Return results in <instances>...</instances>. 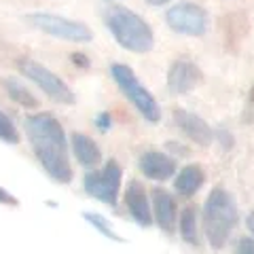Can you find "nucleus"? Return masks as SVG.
I'll return each instance as SVG.
<instances>
[{"label":"nucleus","mask_w":254,"mask_h":254,"mask_svg":"<svg viewBox=\"0 0 254 254\" xmlns=\"http://www.w3.org/2000/svg\"><path fill=\"white\" fill-rule=\"evenodd\" d=\"M23 127L38 163L49 174V178L60 185H70L72 165L68 157V138L62 123L53 115L36 113L23 119Z\"/></svg>","instance_id":"1"},{"label":"nucleus","mask_w":254,"mask_h":254,"mask_svg":"<svg viewBox=\"0 0 254 254\" xmlns=\"http://www.w3.org/2000/svg\"><path fill=\"white\" fill-rule=\"evenodd\" d=\"M237 218H240V210L233 193L222 187L212 189L203 203V233L214 250H222L227 246Z\"/></svg>","instance_id":"2"},{"label":"nucleus","mask_w":254,"mask_h":254,"mask_svg":"<svg viewBox=\"0 0 254 254\" xmlns=\"http://www.w3.org/2000/svg\"><path fill=\"white\" fill-rule=\"evenodd\" d=\"M106 28L119 47L131 53H148L155 47V32L144 17L127 6H110L104 15Z\"/></svg>","instance_id":"3"},{"label":"nucleus","mask_w":254,"mask_h":254,"mask_svg":"<svg viewBox=\"0 0 254 254\" xmlns=\"http://www.w3.org/2000/svg\"><path fill=\"white\" fill-rule=\"evenodd\" d=\"M110 76L121 89V93L131 102V106L138 110L140 117H144L148 123H159L161 119V108L144 85L138 81L136 72L127 64H113L110 66Z\"/></svg>","instance_id":"4"},{"label":"nucleus","mask_w":254,"mask_h":254,"mask_svg":"<svg viewBox=\"0 0 254 254\" xmlns=\"http://www.w3.org/2000/svg\"><path fill=\"white\" fill-rule=\"evenodd\" d=\"M17 70L21 72V76H26L28 81H32L38 87V89H43V93L49 100L58 102V104H68V106L76 102V95L72 89H70V85L64 81V78H60L53 70L43 66V64H38L36 60L19 58Z\"/></svg>","instance_id":"5"},{"label":"nucleus","mask_w":254,"mask_h":254,"mask_svg":"<svg viewBox=\"0 0 254 254\" xmlns=\"http://www.w3.org/2000/svg\"><path fill=\"white\" fill-rule=\"evenodd\" d=\"M121 182H123V168L117 159H108L102 168H95L85 174L83 189L85 193L106 205H117L119 195H121Z\"/></svg>","instance_id":"6"},{"label":"nucleus","mask_w":254,"mask_h":254,"mask_svg":"<svg viewBox=\"0 0 254 254\" xmlns=\"http://www.w3.org/2000/svg\"><path fill=\"white\" fill-rule=\"evenodd\" d=\"M28 21L36 30H41V32H45V34H49L53 38H60V41H66V43L83 45V43H91V38H93V32L87 28L83 21L68 19V17H64V15L30 13Z\"/></svg>","instance_id":"7"},{"label":"nucleus","mask_w":254,"mask_h":254,"mask_svg":"<svg viewBox=\"0 0 254 254\" xmlns=\"http://www.w3.org/2000/svg\"><path fill=\"white\" fill-rule=\"evenodd\" d=\"M165 23L172 32L182 36H203L210 28L208 11L201 4L190 2V0H182V2L172 4L165 11Z\"/></svg>","instance_id":"8"},{"label":"nucleus","mask_w":254,"mask_h":254,"mask_svg":"<svg viewBox=\"0 0 254 254\" xmlns=\"http://www.w3.org/2000/svg\"><path fill=\"white\" fill-rule=\"evenodd\" d=\"M203 72L193 60L178 58L168 70V91L172 95H187L201 85Z\"/></svg>","instance_id":"9"},{"label":"nucleus","mask_w":254,"mask_h":254,"mask_svg":"<svg viewBox=\"0 0 254 254\" xmlns=\"http://www.w3.org/2000/svg\"><path fill=\"white\" fill-rule=\"evenodd\" d=\"M174 123L178 125V129L185 133V136L195 142L199 146H210L214 140V129L210 127V123L201 119L199 115L190 113L187 108H176L174 110Z\"/></svg>","instance_id":"10"},{"label":"nucleus","mask_w":254,"mask_h":254,"mask_svg":"<svg viewBox=\"0 0 254 254\" xmlns=\"http://www.w3.org/2000/svg\"><path fill=\"white\" fill-rule=\"evenodd\" d=\"M125 208L129 216L136 220V225L148 229L153 225V210H150V199L144 185L140 180H129L125 189Z\"/></svg>","instance_id":"11"},{"label":"nucleus","mask_w":254,"mask_h":254,"mask_svg":"<svg viewBox=\"0 0 254 254\" xmlns=\"http://www.w3.org/2000/svg\"><path fill=\"white\" fill-rule=\"evenodd\" d=\"M138 168L148 180L165 182V180L176 176V159L161 153V150H146V153L140 157Z\"/></svg>","instance_id":"12"},{"label":"nucleus","mask_w":254,"mask_h":254,"mask_svg":"<svg viewBox=\"0 0 254 254\" xmlns=\"http://www.w3.org/2000/svg\"><path fill=\"white\" fill-rule=\"evenodd\" d=\"M150 210H153V222H157L159 229L165 233H174L178 220V210L174 197L165 189L153 190V201H150Z\"/></svg>","instance_id":"13"},{"label":"nucleus","mask_w":254,"mask_h":254,"mask_svg":"<svg viewBox=\"0 0 254 254\" xmlns=\"http://www.w3.org/2000/svg\"><path fill=\"white\" fill-rule=\"evenodd\" d=\"M68 144H70V148H72L76 161L81 163L83 168H87V170L100 168V163H102V150H100V146L95 144V142L89 136H85V133H81V131H74L72 136H70Z\"/></svg>","instance_id":"14"},{"label":"nucleus","mask_w":254,"mask_h":254,"mask_svg":"<svg viewBox=\"0 0 254 254\" xmlns=\"http://www.w3.org/2000/svg\"><path fill=\"white\" fill-rule=\"evenodd\" d=\"M203 182H205V172L201 170V165L189 163L174 176V189H176L180 197H193L203 187Z\"/></svg>","instance_id":"15"},{"label":"nucleus","mask_w":254,"mask_h":254,"mask_svg":"<svg viewBox=\"0 0 254 254\" xmlns=\"http://www.w3.org/2000/svg\"><path fill=\"white\" fill-rule=\"evenodd\" d=\"M2 87L6 89V93H9V98L15 102V104H19L23 108H38V100H36V95L32 93L26 85H23L19 78H4L2 81Z\"/></svg>","instance_id":"16"},{"label":"nucleus","mask_w":254,"mask_h":254,"mask_svg":"<svg viewBox=\"0 0 254 254\" xmlns=\"http://www.w3.org/2000/svg\"><path fill=\"white\" fill-rule=\"evenodd\" d=\"M178 233L189 246H199V225H197V210L185 208L178 218Z\"/></svg>","instance_id":"17"},{"label":"nucleus","mask_w":254,"mask_h":254,"mask_svg":"<svg viewBox=\"0 0 254 254\" xmlns=\"http://www.w3.org/2000/svg\"><path fill=\"white\" fill-rule=\"evenodd\" d=\"M83 218L89 222V225L98 231L100 235H104V237H108V240H113V242H125L121 235H119L117 231H115V227L110 225V220L108 218H104L102 214H98V212H83Z\"/></svg>","instance_id":"18"},{"label":"nucleus","mask_w":254,"mask_h":254,"mask_svg":"<svg viewBox=\"0 0 254 254\" xmlns=\"http://www.w3.org/2000/svg\"><path fill=\"white\" fill-rule=\"evenodd\" d=\"M0 140L6 142V144H19L17 127H15V123L2 113V110H0Z\"/></svg>","instance_id":"19"},{"label":"nucleus","mask_w":254,"mask_h":254,"mask_svg":"<svg viewBox=\"0 0 254 254\" xmlns=\"http://www.w3.org/2000/svg\"><path fill=\"white\" fill-rule=\"evenodd\" d=\"M93 123H95V127H98L102 133H106V131L113 129V117H110V113H106V110H102V113L95 115Z\"/></svg>","instance_id":"20"},{"label":"nucleus","mask_w":254,"mask_h":254,"mask_svg":"<svg viewBox=\"0 0 254 254\" xmlns=\"http://www.w3.org/2000/svg\"><path fill=\"white\" fill-rule=\"evenodd\" d=\"M235 254H254V240L252 237H240L235 246Z\"/></svg>","instance_id":"21"},{"label":"nucleus","mask_w":254,"mask_h":254,"mask_svg":"<svg viewBox=\"0 0 254 254\" xmlns=\"http://www.w3.org/2000/svg\"><path fill=\"white\" fill-rule=\"evenodd\" d=\"M70 60H72V64H74V66L83 68V70L91 68V62H89V58H87L85 53H72V55H70Z\"/></svg>","instance_id":"22"},{"label":"nucleus","mask_w":254,"mask_h":254,"mask_svg":"<svg viewBox=\"0 0 254 254\" xmlns=\"http://www.w3.org/2000/svg\"><path fill=\"white\" fill-rule=\"evenodd\" d=\"M246 225H248L250 235H252V240H254V208L248 212V216H246Z\"/></svg>","instance_id":"23"},{"label":"nucleus","mask_w":254,"mask_h":254,"mask_svg":"<svg viewBox=\"0 0 254 254\" xmlns=\"http://www.w3.org/2000/svg\"><path fill=\"white\" fill-rule=\"evenodd\" d=\"M0 203H17V201H15L4 189H0Z\"/></svg>","instance_id":"24"},{"label":"nucleus","mask_w":254,"mask_h":254,"mask_svg":"<svg viewBox=\"0 0 254 254\" xmlns=\"http://www.w3.org/2000/svg\"><path fill=\"white\" fill-rule=\"evenodd\" d=\"M146 4H150V6H163V4H168L170 0H144Z\"/></svg>","instance_id":"25"},{"label":"nucleus","mask_w":254,"mask_h":254,"mask_svg":"<svg viewBox=\"0 0 254 254\" xmlns=\"http://www.w3.org/2000/svg\"><path fill=\"white\" fill-rule=\"evenodd\" d=\"M250 102H254V85H252V89H250Z\"/></svg>","instance_id":"26"},{"label":"nucleus","mask_w":254,"mask_h":254,"mask_svg":"<svg viewBox=\"0 0 254 254\" xmlns=\"http://www.w3.org/2000/svg\"><path fill=\"white\" fill-rule=\"evenodd\" d=\"M108 2H115V0H108Z\"/></svg>","instance_id":"27"}]
</instances>
